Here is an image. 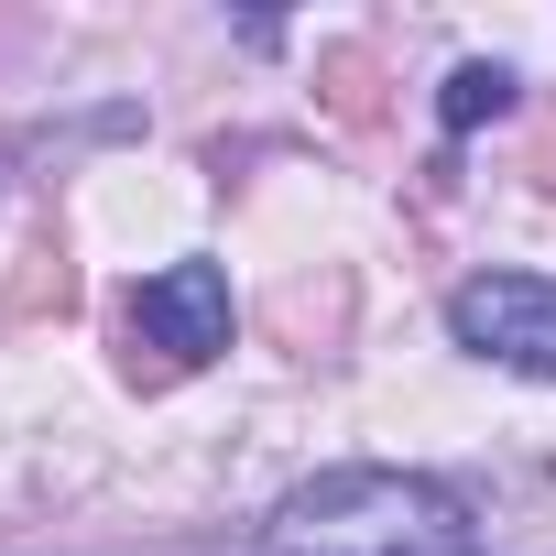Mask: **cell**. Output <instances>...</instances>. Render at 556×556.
<instances>
[{
	"instance_id": "cell-1",
	"label": "cell",
	"mask_w": 556,
	"mask_h": 556,
	"mask_svg": "<svg viewBox=\"0 0 556 556\" xmlns=\"http://www.w3.org/2000/svg\"><path fill=\"white\" fill-rule=\"evenodd\" d=\"M262 556H469V502L426 469H317L273 502Z\"/></svg>"
},
{
	"instance_id": "cell-2",
	"label": "cell",
	"mask_w": 556,
	"mask_h": 556,
	"mask_svg": "<svg viewBox=\"0 0 556 556\" xmlns=\"http://www.w3.org/2000/svg\"><path fill=\"white\" fill-rule=\"evenodd\" d=\"M447 328H458L469 361L556 382V273H469V285L447 295Z\"/></svg>"
},
{
	"instance_id": "cell-3",
	"label": "cell",
	"mask_w": 556,
	"mask_h": 556,
	"mask_svg": "<svg viewBox=\"0 0 556 556\" xmlns=\"http://www.w3.org/2000/svg\"><path fill=\"white\" fill-rule=\"evenodd\" d=\"M131 339L164 361V371H197L229 350V273L218 262H164L153 285L131 295Z\"/></svg>"
},
{
	"instance_id": "cell-4",
	"label": "cell",
	"mask_w": 556,
	"mask_h": 556,
	"mask_svg": "<svg viewBox=\"0 0 556 556\" xmlns=\"http://www.w3.org/2000/svg\"><path fill=\"white\" fill-rule=\"evenodd\" d=\"M437 110H447V131H480V121H502V110H513V66H458Z\"/></svg>"
}]
</instances>
